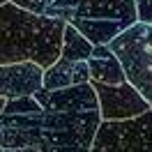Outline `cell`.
Wrapping results in <instances>:
<instances>
[{"mask_svg": "<svg viewBox=\"0 0 152 152\" xmlns=\"http://www.w3.org/2000/svg\"><path fill=\"white\" fill-rule=\"evenodd\" d=\"M90 81L86 60H65L58 58L53 65H48L42 74V88L44 90H56V88H67L76 83Z\"/></svg>", "mask_w": 152, "mask_h": 152, "instance_id": "30bf717a", "label": "cell"}, {"mask_svg": "<svg viewBox=\"0 0 152 152\" xmlns=\"http://www.w3.org/2000/svg\"><path fill=\"white\" fill-rule=\"evenodd\" d=\"M106 46L120 60L124 78L152 106V23L136 21Z\"/></svg>", "mask_w": 152, "mask_h": 152, "instance_id": "3957f363", "label": "cell"}, {"mask_svg": "<svg viewBox=\"0 0 152 152\" xmlns=\"http://www.w3.org/2000/svg\"><path fill=\"white\" fill-rule=\"evenodd\" d=\"M42 74L44 69L32 60L0 65V97L14 99V97L35 95L42 88Z\"/></svg>", "mask_w": 152, "mask_h": 152, "instance_id": "9c48e42d", "label": "cell"}, {"mask_svg": "<svg viewBox=\"0 0 152 152\" xmlns=\"http://www.w3.org/2000/svg\"><path fill=\"white\" fill-rule=\"evenodd\" d=\"M2 152H39L37 148H5Z\"/></svg>", "mask_w": 152, "mask_h": 152, "instance_id": "2e32d148", "label": "cell"}, {"mask_svg": "<svg viewBox=\"0 0 152 152\" xmlns=\"http://www.w3.org/2000/svg\"><path fill=\"white\" fill-rule=\"evenodd\" d=\"M44 108L32 95L5 99L0 108V148H37Z\"/></svg>", "mask_w": 152, "mask_h": 152, "instance_id": "8992f818", "label": "cell"}, {"mask_svg": "<svg viewBox=\"0 0 152 152\" xmlns=\"http://www.w3.org/2000/svg\"><path fill=\"white\" fill-rule=\"evenodd\" d=\"M2 2H7V0H0V5H2Z\"/></svg>", "mask_w": 152, "mask_h": 152, "instance_id": "e0dca14e", "label": "cell"}, {"mask_svg": "<svg viewBox=\"0 0 152 152\" xmlns=\"http://www.w3.org/2000/svg\"><path fill=\"white\" fill-rule=\"evenodd\" d=\"M92 88H95L97 102H99V118L102 120H127V118H134V115L150 108V104L138 95V90L129 81L113 83V86L92 83Z\"/></svg>", "mask_w": 152, "mask_h": 152, "instance_id": "52a82bcc", "label": "cell"}, {"mask_svg": "<svg viewBox=\"0 0 152 152\" xmlns=\"http://www.w3.org/2000/svg\"><path fill=\"white\" fill-rule=\"evenodd\" d=\"M90 152H152V106L127 120H102Z\"/></svg>", "mask_w": 152, "mask_h": 152, "instance_id": "5b68a950", "label": "cell"}, {"mask_svg": "<svg viewBox=\"0 0 152 152\" xmlns=\"http://www.w3.org/2000/svg\"><path fill=\"white\" fill-rule=\"evenodd\" d=\"M10 2H14L21 10L32 12V14H44V7H46V0H10Z\"/></svg>", "mask_w": 152, "mask_h": 152, "instance_id": "9a60e30c", "label": "cell"}, {"mask_svg": "<svg viewBox=\"0 0 152 152\" xmlns=\"http://www.w3.org/2000/svg\"><path fill=\"white\" fill-rule=\"evenodd\" d=\"M86 62H88V72H90V81L92 83L113 86V83L127 81L120 60L115 58V53L106 44H95L92 53H90V58H88Z\"/></svg>", "mask_w": 152, "mask_h": 152, "instance_id": "8fae6325", "label": "cell"}, {"mask_svg": "<svg viewBox=\"0 0 152 152\" xmlns=\"http://www.w3.org/2000/svg\"><path fill=\"white\" fill-rule=\"evenodd\" d=\"M136 2V19L143 23H152V0H134Z\"/></svg>", "mask_w": 152, "mask_h": 152, "instance_id": "5bb4252c", "label": "cell"}, {"mask_svg": "<svg viewBox=\"0 0 152 152\" xmlns=\"http://www.w3.org/2000/svg\"><path fill=\"white\" fill-rule=\"evenodd\" d=\"M81 0H46V7L44 14L53 16V19H62V21H72L76 7H78Z\"/></svg>", "mask_w": 152, "mask_h": 152, "instance_id": "4fadbf2b", "label": "cell"}, {"mask_svg": "<svg viewBox=\"0 0 152 152\" xmlns=\"http://www.w3.org/2000/svg\"><path fill=\"white\" fill-rule=\"evenodd\" d=\"M0 152H2V148H0Z\"/></svg>", "mask_w": 152, "mask_h": 152, "instance_id": "ac0fdd59", "label": "cell"}, {"mask_svg": "<svg viewBox=\"0 0 152 152\" xmlns=\"http://www.w3.org/2000/svg\"><path fill=\"white\" fill-rule=\"evenodd\" d=\"M67 21L32 14L14 2L0 5V65L32 60L42 69L60 58L62 30Z\"/></svg>", "mask_w": 152, "mask_h": 152, "instance_id": "6da1fadb", "label": "cell"}, {"mask_svg": "<svg viewBox=\"0 0 152 152\" xmlns=\"http://www.w3.org/2000/svg\"><path fill=\"white\" fill-rule=\"evenodd\" d=\"M32 97L39 102L44 111H99V102L90 81L67 88H56V90L39 88Z\"/></svg>", "mask_w": 152, "mask_h": 152, "instance_id": "ba28073f", "label": "cell"}, {"mask_svg": "<svg viewBox=\"0 0 152 152\" xmlns=\"http://www.w3.org/2000/svg\"><path fill=\"white\" fill-rule=\"evenodd\" d=\"M136 2L134 0H81L72 23L83 37L95 44H108L115 35L136 23Z\"/></svg>", "mask_w": 152, "mask_h": 152, "instance_id": "277c9868", "label": "cell"}, {"mask_svg": "<svg viewBox=\"0 0 152 152\" xmlns=\"http://www.w3.org/2000/svg\"><path fill=\"white\" fill-rule=\"evenodd\" d=\"M99 111H44L39 152H90Z\"/></svg>", "mask_w": 152, "mask_h": 152, "instance_id": "7a4b0ae2", "label": "cell"}, {"mask_svg": "<svg viewBox=\"0 0 152 152\" xmlns=\"http://www.w3.org/2000/svg\"><path fill=\"white\" fill-rule=\"evenodd\" d=\"M90 53H92V44L72 23H65L62 44H60V58H65V60H88Z\"/></svg>", "mask_w": 152, "mask_h": 152, "instance_id": "7c38bea8", "label": "cell"}]
</instances>
